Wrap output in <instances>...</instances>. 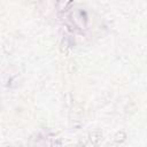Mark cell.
I'll use <instances>...</instances> for the list:
<instances>
[{"mask_svg":"<svg viewBox=\"0 0 147 147\" xmlns=\"http://www.w3.org/2000/svg\"><path fill=\"white\" fill-rule=\"evenodd\" d=\"M125 138H126L125 133L121 131V132H117V133H116V136H115V141H116V142H121V141H123Z\"/></svg>","mask_w":147,"mask_h":147,"instance_id":"cell-2","label":"cell"},{"mask_svg":"<svg viewBox=\"0 0 147 147\" xmlns=\"http://www.w3.org/2000/svg\"><path fill=\"white\" fill-rule=\"evenodd\" d=\"M101 138V133L100 132H92L91 136H90V142L92 145H95Z\"/></svg>","mask_w":147,"mask_h":147,"instance_id":"cell-1","label":"cell"}]
</instances>
